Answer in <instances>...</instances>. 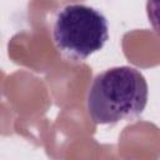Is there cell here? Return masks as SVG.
<instances>
[{
    "label": "cell",
    "instance_id": "obj_2",
    "mask_svg": "<svg viewBox=\"0 0 160 160\" xmlns=\"http://www.w3.org/2000/svg\"><path fill=\"white\" fill-rule=\"evenodd\" d=\"M109 39V22L105 15L85 4H70L56 14L52 24V40L59 54L74 62L86 60L100 51Z\"/></svg>",
    "mask_w": 160,
    "mask_h": 160
},
{
    "label": "cell",
    "instance_id": "obj_1",
    "mask_svg": "<svg viewBox=\"0 0 160 160\" xmlns=\"http://www.w3.org/2000/svg\"><path fill=\"white\" fill-rule=\"evenodd\" d=\"M149 86L145 76L132 66H115L99 72L88 90L86 109L99 125L139 118L146 108Z\"/></svg>",
    "mask_w": 160,
    "mask_h": 160
},
{
    "label": "cell",
    "instance_id": "obj_3",
    "mask_svg": "<svg viewBox=\"0 0 160 160\" xmlns=\"http://www.w3.org/2000/svg\"><path fill=\"white\" fill-rule=\"evenodd\" d=\"M146 15L155 32L160 35V0H146Z\"/></svg>",
    "mask_w": 160,
    "mask_h": 160
}]
</instances>
